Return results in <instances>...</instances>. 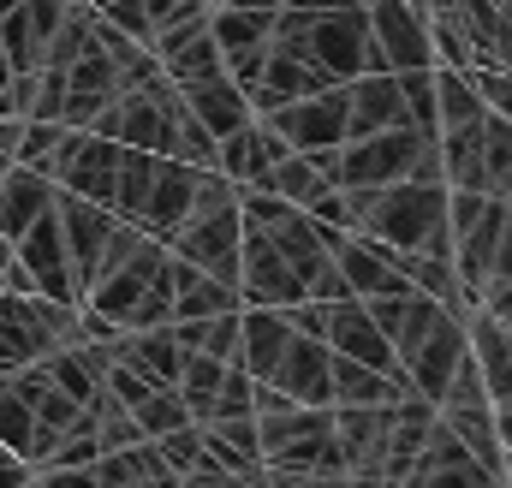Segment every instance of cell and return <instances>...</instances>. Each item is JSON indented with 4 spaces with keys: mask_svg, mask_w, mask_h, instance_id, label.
<instances>
[{
    "mask_svg": "<svg viewBox=\"0 0 512 488\" xmlns=\"http://www.w3.org/2000/svg\"><path fill=\"white\" fill-rule=\"evenodd\" d=\"M239 239H245L239 185L221 167H203L197 197H191V215L179 221V233L167 239V250L185 256V262H197V268H209L215 280H233L239 286Z\"/></svg>",
    "mask_w": 512,
    "mask_h": 488,
    "instance_id": "6da1fadb",
    "label": "cell"
},
{
    "mask_svg": "<svg viewBox=\"0 0 512 488\" xmlns=\"http://www.w3.org/2000/svg\"><path fill=\"white\" fill-rule=\"evenodd\" d=\"M66 346H78V304L42 292H0V375L42 364Z\"/></svg>",
    "mask_w": 512,
    "mask_h": 488,
    "instance_id": "7a4b0ae2",
    "label": "cell"
},
{
    "mask_svg": "<svg viewBox=\"0 0 512 488\" xmlns=\"http://www.w3.org/2000/svg\"><path fill=\"white\" fill-rule=\"evenodd\" d=\"M262 435V465L274 471H340L346 477V453L334 441V405H286L274 417H256Z\"/></svg>",
    "mask_w": 512,
    "mask_h": 488,
    "instance_id": "3957f363",
    "label": "cell"
},
{
    "mask_svg": "<svg viewBox=\"0 0 512 488\" xmlns=\"http://www.w3.org/2000/svg\"><path fill=\"white\" fill-rule=\"evenodd\" d=\"M423 137H435V131L387 125V131H370V137H346V143H340V167H334V179H340L346 191H376V185H393V179H405V173H411V161H417Z\"/></svg>",
    "mask_w": 512,
    "mask_h": 488,
    "instance_id": "277c9868",
    "label": "cell"
},
{
    "mask_svg": "<svg viewBox=\"0 0 512 488\" xmlns=\"http://www.w3.org/2000/svg\"><path fill=\"white\" fill-rule=\"evenodd\" d=\"M209 30H215V48H221V66L239 90H251L262 60H268V36H274V12L245 6V0H227V6H209Z\"/></svg>",
    "mask_w": 512,
    "mask_h": 488,
    "instance_id": "5b68a950",
    "label": "cell"
},
{
    "mask_svg": "<svg viewBox=\"0 0 512 488\" xmlns=\"http://www.w3.org/2000/svg\"><path fill=\"white\" fill-rule=\"evenodd\" d=\"M12 262L30 280V292L60 298V304H78V268H72V250H66V233H60V215L54 209L24 239H12Z\"/></svg>",
    "mask_w": 512,
    "mask_h": 488,
    "instance_id": "8992f818",
    "label": "cell"
},
{
    "mask_svg": "<svg viewBox=\"0 0 512 488\" xmlns=\"http://www.w3.org/2000/svg\"><path fill=\"white\" fill-rule=\"evenodd\" d=\"M370 36H376V54L387 60V72H417V66H435V48H429V12L411 6V0H370Z\"/></svg>",
    "mask_w": 512,
    "mask_h": 488,
    "instance_id": "52a82bcc",
    "label": "cell"
},
{
    "mask_svg": "<svg viewBox=\"0 0 512 488\" xmlns=\"http://www.w3.org/2000/svg\"><path fill=\"white\" fill-rule=\"evenodd\" d=\"M298 298H310V292H304V280L286 268V256L268 244V233L245 227V239H239V304L292 310Z\"/></svg>",
    "mask_w": 512,
    "mask_h": 488,
    "instance_id": "ba28073f",
    "label": "cell"
},
{
    "mask_svg": "<svg viewBox=\"0 0 512 488\" xmlns=\"http://www.w3.org/2000/svg\"><path fill=\"white\" fill-rule=\"evenodd\" d=\"M286 137V149H340L346 143V84H328L316 96H298L274 114H262Z\"/></svg>",
    "mask_w": 512,
    "mask_h": 488,
    "instance_id": "9c48e42d",
    "label": "cell"
},
{
    "mask_svg": "<svg viewBox=\"0 0 512 488\" xmlns=\"http://www.w3.org/2000/svg\"><path fill=\"white\" fill-rule=\"evenodd\" d=\"M465 352H471L465 316H459V310H441V316H435V328L423 334V346L405 358L411 393H423L429 405H441V393H447V381H453V369H459V358H465Z\"/></svg>",
    "mask_w": 512,
    "mask_h": 488,
    "instance_id": "30bf717a",
    "label": "cell"
},
{
    "mask_svg": "<svg viewBox=\"0 0 512 488\" xmlns=\"http://www.w3.org/2000/svg\"><path fill=\"white\" fill-rule=\"evenodd\" d=\"M197 179H203V167H191V161H179V155H161V167H155V185L143 191V203H137V227L149 233V239H173L179 233V221L191 215V197H197Z\"/></svg>",
    "mask_w": 512,
    "mask_h": 488,
    "instance_id": "8fae6325",
    "label": "cell"
},
{
    "mask_svg": "<svg viewBox=\"0 0 512 488\" xmlns=\"http://www.w3.org/2000/svg\"><path fill=\"white\" fill-rule=\"evenodd\" d=\"M334 262H340L352 298H387V292H405L411 286L405 268H399V250L382 239H370V233H346V239L334 244Z\"/></svg>",
    "mask_w": 512,
    "mask_h": 488,
    "instance_id": "7c38bea8",
    "label": "cell"
},
{
    "mask_svg": "<svg viewBox=\"0 0 512 488\" xmlns=\"http://www.w3.org/2000/svg\"><path fill=\"white\" fill-rule=\"evenodd\" d=\"M280 155H286V137L262 120V114H251L239 131H227V137L215 143V167H221L233 185H256V191L268 185V167H274Z\"/></svg>",
    "mask_w": 512,
    "mask_h": 488,
    "instance_id": "4fadbf2b",
    "label": "cell"
},
{
    "mask_svg": "<svg viewBox=\"0 0 512 488\" xmlns=\"http://www.w3.org/2000/svg\"><path fill=\"white\" fill-rule=\"evenodd\" d=\"M328 364H334V352H328V340H310V334H292L286 340V352H280V364H274V387L292 399V405H334V381H328Z\"/></svg>",
    "mask_w": 512,
    "mask_h": 488,
    "instance_id": "5bb4252c",
    "label": "cell"
},
{
    "mask_svg": "<svg viewBox=\"0 0 512 488\" xmlns=\"http://www.w3.org/2000/svg\"><path fill=\"white\" fill-rule=\"evenodd\" d=\"M328 352H340V358H358V364L370 369H399V352L387 346V334L376 328V316H370V304L364 298H340V304H328Z\"/></svg>",
    "mask_w": 512,
    "mask_h": 488,
    "instance_id": "9a60e30c",
    "label": "cell"
},
{
    "mask_svg": "<svg viewBox=\"0 0 512 488\" xmlns=\"http://www.w3.org/2000/svg\"><path fill=\"white\" fill-rule=\"evenodd\" d=\"M328 84H334V78H328L322 66H310V60H298V54H286V48L268 42V60H262V72H256V84L245 96H251V114H274V108H286V102H298V96H316V90H328Z\"/></svg>",
    "mask_w": 512,
    "mask_h": 488,
    "instance_id": "2e32d148",
    "label": "cell"
},
{
    "mask_svg": "<svg viewBox=\"0 0 512 488\" xmlns=\"http://www.w3.org/2000/svg\"><path fill=\"white\" fill-rule=\"evenodd\" d=\"M507 209L512 203L489 197L483 215H477L471 227L453 233V274H459L465 298H483V286H489V268H495V244H501V227H507Z\"/></svg>",
    "mask_w": 512,
    "mask_h": 488,
    "instance_id": "e0dca14e",
    "label": "cell"
},
{
    "mask_svg": "<svg viewBox=\"0 0 512 488\" xmlns=\"http://www.w3.org/2000/svg\"><path fill=\"white\" fill-rule=\"evenodd\" d=\"M405 120V96H399V72H358L346 78V137H370Z\"/></svg>",
    "mask_w": 512,
    "mask_h": 488,
    "instance_id": "ac0fdd59",
    "label": "cell"
},
{
    "mask_svg": "<svg viewBox=\"0 0 512 488\" xmlns=\"http://www.w3.org/2000/svg\"><path fill=\"white\" fill-rule=\"evenodd\" d=\"M167 280H173V322H197V316H221V310H239V286L233 280H215L209 268L185 262L167 250Z\"/></svg>",
    "mask_w": 512,
    "mask_h": 488,
    "instance_id": "d6986e66",
    "label": "cell"
},
{
    "mask_svg": "<svg viewBox=\"0 0 512 488\" xmlns=\"http://www.w3.org/2000/svg\"><path fill=\"white\" fill-rule=\"evenodd\" d=\"M48 209H54V179L36 173V167H24V161H12L0 173V233L6 239H24Z\"/></svg>",
    "mask_w": 512,
    "mask_h": 488,
    "instance_id": "ffe728a7",
    "label": "cell"
},
{
    "mask_svg": "<svg viewBox=\"0 0 512 488\" xmlns=\"http://www.w3.org/2000/svg\"><path fill=\"white\" fill-rule=\"evenodd\" d=\"M179 96H185V108H191V120L203 125L215 143L227 137V131H239V125L251 120V96L227 78V72H215V78H197V84H179Z\"/></svg>",
    "mask_w": 512,
    "mask_h": 488,
    "instance_id": "44dd1931",
    "label": "cell"
},
{
    "mask_svg": "<svg viewBox=\"0 0 512 488\" xmlns=\"http://www.w3.org/2000/svg\"><path fill=\"white\" fill-rule=\"evenodd\" d=\"M328 381H334V405H399V399L411 393L405 364L370 369V364H358V358H340V352H334V364H328Z\"/></svg>",
    "mask_w": 512,
    "mask_h": 488,
    "instance_id": "7402d4cb",
    "label": "cell"
},
{
    "mask_svg": "<svg viewBox=\"0 0 512 488\" xmlns=\"http://www.w3.org/2000/svg\"><path fill=\"white\" fill-rule=\"evenodd\" d=\"M120 358L131 369H143L155 387H179V369H185V346L173 340V328L161 322V328H131L120 334Z\"/></svg>",
    "mask_w": 512,
    "mask_h": 488,
    "instance_id": "603a6c76",
    "label": "cell"
},
{
    "mask_svg": "<svg viewBox=\"0 0 512 488\" xmlns=\"http://www.w3.org/2000/svg\"><path fill=\"white\" fill-rule=\"evenodd\" d=\"M262 191H274V197H286V203L310 209L322 191H334V179H328V167H322L316 155H304V149H286V155L268 167V185H262Z\"/></svg>",
    "mask_w": 512,
    "mask_h": 488,
    "instance_id": "cb8c5ba5",
    "label": "cell"
},
{
    "mask_svg": "<svg viewBox=\"0 0 512 488\" xmlns=\"http://www.w3.org/2000/svg\"><path fill=\"white\" fill-rule=\"evenodd\" d=\"M489 108H483V96H477V84L459 72V66H435V120L441 131L447 125H465V120H483Z\"/></svg>",
    "mask_w": 512,
    "mask_h": 488,
    "instance_id": "d4e9b609",
    "label": "cell"
},
{
    "mask_svg": "<svg viewBox=\"0 0 512 488\" xmlns=\"http://www.w3.org/2000/svg\"><path fill=\"white\" fill-rule=\"evenodd\" d=\"M221 375H227V358H209V352H185V369H179V399L191 411V423L209 417L215 393H221Z\"/></svg>",
    "mask_w": 512,
    "mask_h": 488,
    "instance_id": "484cf974",
    "label": "cell"
},
{
    "mask_svg": "<svg viewBox=\"0 0 512 488\" xmlns=\"http://www.w3.org/2000/svg\"><path fill=\"white\" fill-rule=\"evenodd\" d=\"M483 167H489V197H512V120L483 114Z\"/></svg>",
    "mask_w": 512,
    "mask_h": 488,
    "instance_id": "4316f807",
    "label": "cell"
},
{
    "mask_svg": "<svg viewBox=\"0 0 512 488\" xmlns=\"http://www.w3.org/2000/svg\"><path fill=\"white\" fill-rule=\"evenodd\" d=\"M131 417H137L143 441H155V435H167V429H185V423H191V411H185L179 387H149V393L131 405Z\"/></svg>",
    "mask_w": 512,
    "mask_h": 488,
    "instance_id": "83f0119b",
    "label": "cell"
},
{
    "mask_svg": "<svg viewBox=\"0 0 512 488\" xmlns=\"http://www.w3.org/2000/svg\"><path fill=\"white\" fill-rule=\"evenodd\" d=\"M155 453H161V465L173 471V477H191L209 453H203V423H185V429H167V435H155L149 441Z\"/></svg>",
    "mask_w": 512,
    "mask_h": 488,
    "instance_id": "f1b7e54d",
    "label": "cell"
},
{
    "mask_svg": "<svg viewBox=\"0 0 512 488\" xmlns=\"http://www.w3.org/2000/svg\"><path fill=\"white\" fill-rule=\"evenodd\" d=\"M399 96H405V120L417 131H441V120H435V66L399 72Z\"/></svg>",
    "mask_w": 512,
    "mask_h": 488,
    "instance_id": "f546056e",
    "label": "cell"
},
{
    "mask_svg": "<svg viewBox=\"0 0 512 488\" xmlns=\"http://www.w3.org/2000/svg\"><path fill=\"white\" fill-rule=\"evenodd\" d=\"M465 78L477 84V96H483V108L489 114H501V120H512V72L507 66H465Z\"/></svg>",
    "mask_w": 512,
    "mask_h": 488,
    "instance_id": "4dcf8cb0",
    "label": "cell"
},
{
    "mask_svg": "<svg viewBox=\"0 0 512 488\" xmlns=\"http://www.w3.org/2000/svg\"><path fill=\"white\" fill-rule=\"evenodd\" d=\"M441 405H489L483 369H477V358H471V352L459 358V369H453V381H447V393H441Z\"/></svg>",
    "mask_w": 512,
    "mask_h": 488,
    "instance_id": "1f68e13d",
    "label": "cell"
},
{
    "mask_svg": "<svg viewBox=\"0 0 512 488\" xmlns=\"http://www.w3.org/2000/svg\"><path fill=\"white\" fill-rule=\"evenodd\" d=\"M262 488H346L340 471H274L262 465Z\"/></svg>",
    "mask_w": 512,
    "mask_h": 488,
    "instance_id": "d6a6232c",
    "label": "cell"
},
{
    "mask_svg": "<svg viewBox=\"0 0 512 488\" xmlns=\"http://www.w3.org/2000/svg\"><path fill=\"white\" fill-rule=\"evenodd\" d=\"M30 488H102L96 483V465H42Z\"/></svg>",
    "mask_w": 512,
    "mask_h": 488,
    "instance_id": "836d02e7",
    "label": "cell"
},
{
    "mask_svg": "<svg viewBox=\"0 0 512 488\" xmlns=\"http://www.w3.org/2000/svg\"><path fill=\"white\" fill-rule=\"evenodd\" d=\"M179 488H256L251 477H239V471H221L215 459H203L191 477H179Z\"/></svg>",
    "mask_w": 512,
    "mask_h": 488,
    "instance_id": "e575fe53",
    "label": "cell"
},
{
    "mask_svg": "<svg viewBox=\"0 0 512 488\" xmlns=\"http://www.w3.org/2000/svg\"><path fill=\"white\" fill-rule=\"evenodd\" d=\"M30 477H36V465L0 441V488H30Z\"/></svg>",
    "mask_w": 512,
    "mask_h": 488,
    "instance_id": "d590c367",
    "label": "cell"
},
{
    "mask_svg": "<svg viewBox=\"0 0 512 488\" xmlns=\"http://www.w3.org/2000/svg\"><path fill=\"white\" fill-rule=\"evenodd\" d=\"M149 6V18H155V30L161 24H173V18H185V12H203L209 0H143Z\"/></svg>",
    "mask_w": 512,
    "mask_h": 488,
    "instance_id": "8d00e7d4",
    "label": "cell"
},
{
    "mask_svg": "<svg viewBox=\"0 0 512 488\" xmlns=\"http://www.w3.org/2000/svg\"><path fill=\"white\" fill-rule=\"evenodd\" d=\"M477 304H483V310H489L495 322H507V328H512V280H495V286H489V292H483Z\"/></svg>",
    "mask_w": 512,
    "mask_h": 488,
    "instance_id": "74e56055",
    "label": "cell"
},
{
    "mask_svg": "<svg viewBox=\"0 0 512 488\" xmlns=\"http://www.w3.org/2000/svg\"><path fill=\"white\" fill-rule=\"evenodd\" d=\"M495 280H512V209H507V227H501V244H495V268H489V286ZM483 286V292H489Z\"/></svg>",
    "mask_w": 512,
    "mask_h": 488,
    "instance_id": "f35d334b",
    "label": "cell"
},
{
    "mask_svg": "<svg viewBox=\"0 0 512 488\" xmlns=\"http://www.w3.org/2000/svg\"><path fill=\"white\" fill-rule=\"evenodd\" d=\"M114 488H179L173 471H149V477H131V483H114Z\"/></svg>",
    "mask_w": 512,
    "mask_h": 488,
    "instance_id": "ab89813d",
    "label": "cell"
},
{
    "mask_svg": "<svg viewBox=\"0 0 512 488\" xmlns=\"http://www.w3.org/2000/svg\"><path fill=\"white\" fill-rule=\"evenodd\" d=\"M471 488H507V477H495V471H477V465H471Z\"/></svg>",
    "mask_w": 512,
    "mask_h": 488,
    "instance_id": "60d3db41",
    "label": "cell"
},
{
    "mask_svg": "<svg viewBox=\"0 0 512 488\" xmlns=\"http://www.w3.org/2000/svg\"><path fill=\"white\" fill-rule=\"evenodd\" d=\"M286 6H304V12H328V6H358V0H286Z\"/></svg>",
    "mask_w": 512,
    "mask_h": 488,
    "instance_id": "b9f144b4",
    "label": "cell"
},
{
    "mask_svg": "<svg viewBox=\"0 0 512 488\" xmlns=\"http://www.w3.org/2000/svg\"><path fill=\"white\" fill-rule=\"evenodd\" d=\"M346 488H387L382 477H370V471H352V477H346Z\"/></svg>",
    "mask_w": 512,
    "mask_h": 488,
    "instance_id": "7bdbcfd3",
    "label": "cell"
},
{
    "mask_svg": "<svg viewBox=\"0 0 512 488\" xmlns=\"http://www.w3.org/2000/svg\"><path fill=\"white\" fill-rule=\"evenodd\" d=\"M6 268H12V239L0 233V286H6Z\"/></svg>",
    "mask_w": 512,
    "mask_h": 488,
    "instance_id": "ee69618b",
    "label": "cell"
},
{
    "mask_svg": "<svg viewBox=\"0 0 512 488\" xmlns=\"http://www.w3.org/2000/svg\"><path fill=\"white\" fill-rule=\"evenodd\" d=\"M6 84H12V60H6V48H0V96H6Z\"/></svg>",
    "mask_w": 512,
    "mask_h": 488,
    "instance_id": "f6af8a7d",
    "label": "cell"
},
{
    "mask_svg": "<svg viewBox=\"0 0 512 488\" xmlns=\"http://www.w3.org/2000/svg\"><path fill=\"white\" fill-rule=\"evenodd\" d=\"M507 488H512V453H507Z\"/></svg>",
    "mask_w": 512,
    "mask_h": 488,
    "instance_id": "bcb514c9",
    "label": "cell"
},
{
    "mask_svg": "<svg viewBox=\"0 0 512 488\" xmlns=\"http://www.w3.org/2000/svg\"><path fill=\"white\" fill-rule=\"evenodd\" d=\"M6 167H12V161H6V155H0V173H6Z\"/></svg>",
    "mask_w": 512,
    "mask_h": 488,
    "instance_id": "7dc6e473",
    "label": "cell"
},
{
    "mask_svg": "<svg viewBox=\"0 0 512 488\" xmlns=\"http://www.w3.org/2000/svg\"><path fill=\"white\" fill-rule=\"evenodd\" d=\"M209 6H227V0H209Z\"/></svg>",
    "mask_w": 512,
    "mask_h": 488,
    "instance_id": "c3c4849f",
    "label": "cell"
},
{
    "mask_svg": "<svg viewBox=\"0 0 512 488\" xmlns=\"http://www.w3.org/2000/svg\"><path fill=\"white\" fill-rule=\"evenodd\" d=\"M411 6H423V0H411Z\"/></svg>",
    "mask_w": 512,
    "mask_h": 488,
    "instance_id": "681fc988",
    "label": "cell"
},
{
    "mask_svg": "<svg viewBox=\"0 0 512 488\" xmlns=\"http://www.w3.org/2000/svg\"><path fill=\"white\" fill-rule=\"evenodd\" d=\"M90 6H96V0H90Z\"/></svg>",
    "mask_w": 512,
    "mask_h": 488,
    "instance_id": "f907efd6",
    "label": "cell"
},
{
    "mask_svg": "<svg viewBox=\"0 0 512 488\" xmlns=\"http://www.w3.org/2000/svg\"><path fill=\"white\" fill-rule=\"evenodd\" d=\"M507 203H512V197H507Z\"/></svg>",
    "mask_w": 512,
    "mask_h": 488,
    "instance_id": "816d5d0a",
    "label": "cell"
}]
</instances>
